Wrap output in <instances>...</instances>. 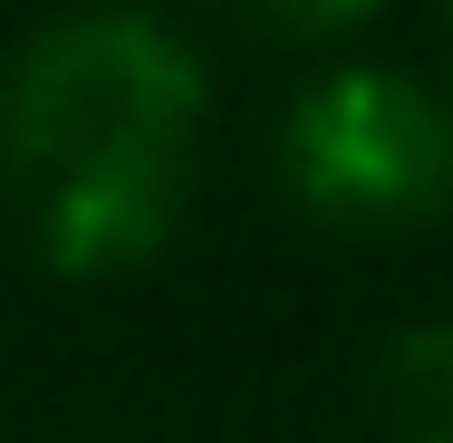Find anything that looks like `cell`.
Segmentation results:
<instances>
[{
	"instance_id": "obj_1",
	"label": "cell",
	"mask_w": 453,
	"mask_h": 443,
	"mask_svg": "<svg viewBox=\"0 0 453 443\" xmlns=\"http://www.w3.org/2000/svg\"><path fill=\"white\" fill-rule=\"evenodd\" d=\"M212 78L165 10L78 0L0 68V193L58 279L145 270L183 232Z\"/></svg>"
},
{
	"instance_id": "obj_2",
	"label": "cell",
	"mask_w": 453,
	"mask_h": 443,
	"mask_svg": "<svg viewBox=\"0 0 453 443\" xmlns=\"http://www.w3.org/2000/svg\"><path fill=\"white\" fill-rule=\"evenodd\" d=\"M271 174L338 241H405L453 212V96L415 68H328L280 106Z\"/></svg>"
},
{
	"instance_id": "obj_3",
	"label": "cell",
	"mask_w": 453,
	"mask_h": 443,
	"mask_svg": "<svg viewBox=\"0 0 453 443\" xmlns=\"http://www.w3.org/2000/svg\"><path fill=\"white\" fill-rule=\"evenodd\" d=\"M366 415L386 443H453V318H415L366 356Z\"/></svg>"
},
{
	"instance_id": "obj_4",
	"label": "cell",
	"mask_w": 453,
	"mask_h": 443,
	"mask_svg": "<svg viewBox=\"0 0 453 443\" xmlns=\"http://www.w3.org/2000/svg\"><path fill=\"white\" fill-rule=\"evenodd\" d=\"M242 29H261V39H289V49H319V39H348L366 29L386 0H222Z\"/></svg>"
},
{
	"instance_id": "obj_5",
	"label": "cell",
	"mask_w": 453,
	"mask_h": 443,
	"mask_svg": "<svg viewBox=\"0 0 453 443\" xmlns=\"http://www.w3.org/2000/svg\"><path fill=\"white\" fill-rule=\"evenodd\" d=\"M444 68H453V0H444Z\"/></svg>"
}]
</instances>
